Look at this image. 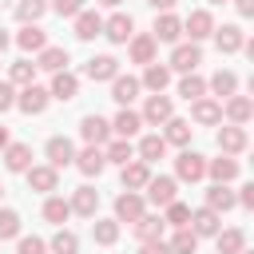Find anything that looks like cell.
Masks as SVG:
<instances>
[{
    "label": "cell",
    "mask_w": 254,
    "mask_h": 254,
    "mask_svg": "<svg viewBox=\"0 0 254 254\" xmlns=\"http://www.w3.org/2000/svg\"><path fill=\"white\" fill-rule=\"evenodd\" d=\"M147 4H151V8H155V12H171V8H175V4H179V0H147Z\"/></svg>",
    "instance_id": "obj_54"
},
{
    "label": "cell",
    "mask_w": 254,
    "mask_h": 254,
    "mask_svg": "<svg viewBox=\"0 0 254 254\" xmlns=\"http://www.w3.org/2000/svg\"><path fill=\"white\" fill-rule=\"evenodd\" d=\"M167 246H171V254H194V250H198V238H194V230H190V226H179V230L171 234V242H167Z\"/></svg>",
    "instance_id": "obj_42"
},
{
    "label": "cell",
    "mask_w": 254,
    "mask_h": 254,
    "mask_svg": "<svg viewBox=\"0 0 254 254\" xmlns=\"http://www.w3.org/2000/svg\"><path fill=\"white\" fill-rule=\"evenodd\" d=\"M234 198H238V206H246V210H250V206H254V183H242V190H238Z\"/></svg>",
    "instance_id": "obj_51"
},
{
    "label": "cell",
    "mask_w": 254,
    "mask_h": 254,
    "mask_svg": "<svg viewBox=\"0 0 254 254\" xmlns=\"http://www.w3.org/2000/svg\"><path fill=\"white\" fill-rule=\"evenodd\" d=\"M99 4H107V8H115V4H123V0H99Z\"/></svg>",
    "instance_id": "obj_57"
},
{
    "label": "cell",
    "mask_w": 254,
    "mask_h": 254,
    "mask_svg": "<svg viewBox=\"0 0 254 254\" xmlns=\"http://www.w3.org/2000/svg\"><path fill=\"white\" fill-rule=\"evenodd\" d=\"M12 107H16V87H12L8 79H0V115L12 111Z\"/></svg>",
    "instance_id": "obj_50"
},
{
    "label": "cell",
    "mask_w": 254,
    "mask_h": 254,
    "mask_svg": "<svg viewBox=\"0 0 254 254\" xmlns=\"http://www.w3.org/2000/svg\"><path fill=\"white\" fill-rule=\"evenodd\" d=\"M139 254H171V246L159 238V242H143V250H139Z\"/></svg>",
    "instance_id": "obj_52"
},
{
    "label": "cell",
    "mask_w": 254,
    "mask_h": 254,
    "mask_svg": "<svg viewBox=\"0 0 254 254\" xmlns=\"http://www.w3.org/2000/svg\"><path fill=\"white\" fill-rule=\"evenodd\" d=\"M167 83H171V67H167V64H159V60H155V64H147V67H143L139 87H147V91L163 95V87H167Z\"/></svg>",
    "instance_id": "obj_20"
},
{
    "label": "cell",
    "mask_w": 254,
    "mask_h": 254,
    "mask_svg": "<svg viewBox=\"0 0 254 254\" xmlns=\"http://www.w3.org/2000/svg\"><path fill=\"white\" fill-rule=\"evenodd\" d=\"M8 44H12V36H8V32H4V28H0V52H4V48H8Z\"/></svg>",
    "instance_id": "obj_56"
},
{
    "label": "cell",
    "mask_w": 254,
    "mask_h": 254,
    "mask_svg": "<svg viewBox=\"0 0 254 254\" xmlns=\"http://www.w3.org/2000/svg\"><path fill=\"white\" fill-rule=\"evenodd\" d=\"M48 95H52V99H60V103H71V99L79 95V75H71V71H56V75H52Z\"/></svg>",
    "instance_id": "obj_13"
},
{
    "label": "cell",
    "mask_w": 254,
    "mask_h": 254,
    "mask_svg": "<svg viewBox=\"0 0 254 254\" xmlns=\"http://www.w3.org/2000/svg\"><path fill=\"white\" fill-rule=\"evenodd\" d=\"M48 99H52V95H48V87H40V83H28V87L16 95V107H20L24 115H40V111L48 107Z\"/></svg>",
    "instance_id": "obj_9"
},
{
    "label": "cell",
    "mask_w": 254,
    "mask_h": 254,
    "mask_svg": "<svg viewBox=\"0 0 254 254\" xmlns=\"http://www.w3.org/2000/svg\"><path fill=\"white\" fill-rule=\"evenodd\" d=\"M175 175H179L183 183H198V179H206V159H202L198 151L183 147V155L175 159Z\"/></svg>",
    "instance_id": "obj_1"
},
{
    "label": "cell",
    "mask_w": 254,
    "mask_h": 254,
    "mask_svg": "<svg viewBox=\"0 0 254 254\" xmlns=\"http://www.w3.org/2000/svg\"><path fill=\"white\" fill-rule=\"evenodd\" d=\"M0 198H4V187H0Z\"/></svg>",
    "instance_id": "obj_60"
},
{
    "label": "cell",
    "mask_w": 254,
    "mask_h": 254,
    "mask_svg": "<svg viewBox=\"0 0 254 254\" xmlns=\"http://www.w3.org/2000/svg\"><path fill=\"white\" fill-rule=\"evenodd\" d=\"M44 151H48V167H52V171H60V167H71V163H75V143H71L67 135H52Z\"/></svg>",
    "instance_id": "obj_3"
},
{
    "label": "cell",
    "mask_w": 254,
    "mask_h": 254,
    "mask_svg": "<svg viewBox=\"0 0 254 254\" xmlns=\"http://www.w3.org/2000/svg\"><path fill=\"white\" fill-rule=\"evenodd\" d=\"M202 64V48L198 44H175V52H171V71H183V75H190L194 67Z\"/></svg>",
    "instance_id": "obj_4"
},
{
    "label": "cell",
    "mask_w": 254,
    "mask_h": 254,
    "mask_svg": "<svg viewBox=\"0 0 254 254\" xmlns=\"http://www.w3.org/2000/svg\"><path fill=\"white\" fill-rule=\"evenodd\" d=\"M67 202H71V214L95 218V210H99V190H95V187H75V194H71Z\"/></svg>",
    "instance_id": "obj_19"
},
{
    "label": "cell",
    "mask_w": 254,
    "mask_h": 254,
    "mask_svg": "<svg viewBox=\"0 0 254 254\" xmlns=\"http://www.w3.org/2000/svg\"><path fill=\"white\" fill-rule=\"evenodd\" d=\"M20 234V214L16 210H0V242Z\"/></svg>",
    "instance_id": "obj_47"
},
{
    "label": "cell",
    "mask_w": 254,
    "mask_h": 254,
    "mask_svg": "<svg viewBox=\"0 0 254 254\" xmlns=\"http://www.w3.org/2000/svg\"><path fill=\"white\" fill-rule=\"evenodd\" d=\"M48 8H52V12H60V16H71V20H75V16L83 12V0H52Z\"/></svg>",
    "instance_id": "obj_48"
},
{
    "label": "cell",
    "mask_w": 254,
    "mask_h": 254,
    "mask_svg": "<svg viewBox=\"0 0 254 254\" xmlns=\"http://www.w3.org/2000/svg\"><path fill=\"white\" fill-rule=\"evenodd\" d=\"M183 32L190 36V44H198V40H206V36L214 32V16H210L206 8H194V12L183 20Z\"/></svg>",
    "instance_id": "obj_8"
},
{
    "label": "cell",
    "mask_w": 254,
    "mask_h": 254,
    "mask_svg": "<svg viewBox=\"0 0 254 254\" xmlns=\"http://www.w3.org/2000/svg\"><path fill=\"white\" fill-rule=\"evenodd\" d=\"M79 135L87 139V147H107V143H111V123H107L103 115H83Z\"/></svg>",
    "instance_id": "obj_5"
},
{
    "label": "cell",
    "mask_w": 254,
    "mask_h": 254,
    "mask_svg": "<svg viewBox=\"0 0 254 254\" xmlns=\"http://www.w3.org/2000/svg\"><path fill=\"white\" fill-rule=\"evenodd\" d=\"M24 175H28V187L40 190V194H52L60 187V171H52V167H28Z\"/></svg>",
    "instance_id": "obj_22"
},
{
    "label": "cell",
    "mask_w": 254,
    "mask_h": 254,
    "mask_svg": "<svg viewBox=\"0 0 254 254\" xmlns=\"http://www.w3.org/2000/svg\"><path fill=\"white\" fill-rule=\"evenodd\" d=\"M147 183H151V167L139 163V159H131V163L123 167V190H143Z\"/></svg>",
    "instance_id": "obj_33"
},
{
    "label": "cell",
    "mask_w": 254,
    "mask_h": 254,
    "mask_svg": "<svg viewBox=\"0 0 254 254\" xmlns=\"http://www.w3.org/2000/svg\"><path fill=\"white\" fill-rule=\"evenodd\" d=\"M214 139H218V151H222V155H230V159L246 151V127H234V123H230V127H218V135H214Z\"/></svg>",
    "instance_id": "obj_14"
},
{
    "label": "cell",
    "mask_w": 254,
    "mask_h": 254,
    "mask_svg": "<svg viewBox=\"0 0 254 254\" xmlns=\"http://www.w3.org/2000/svg\"><path fill=\"white\" fill-rule=\"evenodd\" d=\"M206 206H210L214 214H226V210L238 206V198H234V190H230L226 183H214V187L206 190Z\"/></svg>",
    "instance_id": "obj_29"
},
{
    "label": "cell",
    "mask_w": 254,
    "mask_h": 254,
    "mask_svg": "<svg viewBox=\"0 0 254 254\" xmlns=\"http://www.w3.org/2000/svg\"><path fill=\"white\" fill-rule=\"evenodd\" d=\"M95 36H103V16L91 12V8H83L75 16V40H95Z\"/></svg>",
    "instance_id": "obj_23"
},
{
    "label": "cell",
    "mask_w": 254,
    "mask_h": 254,
    "mask_svg": "<svg viewBox=\"0 0 254 254\" xmlns=\"http://www.w3.org/2000/svg\"><path fill=\"white\" fill-rule=\"evenodd\" d=\"M8 83H12V87H28V83H36V64H32V60H16V64L8 67Z\"/></svg>",
    "instance_id": "obj_39"
},
{
    "label": "cell",
    "mask_w": 254,
    "mask_h": 254,
    "mask_svg": "<svg viewBox=\"0 0 254 254\" xmlns=\"http://www.w3.org/2000/svg\"><path fill=\"white\" fill-rule=\"evenodd\" d=\"M187 226L194 230V238H214L222 230V214H214L210 206H198V210H190V222Z\"/></svg>",
    "instance_id": "obj_6"
},
{
    "label": "cell",
    "mask_w": 254,
    "mask_h": 254,
    "mask_svg": "<svg viewBox=\"0 0 254 254\" xmlns=\"http://www.w3.org/2000/svg\"><path fill=\"white\" fill-rule=\"evenodd\" d=\"M222 115H226L234 127H246V123H250V115H254V103H250V95H230V99L222 103Z\"/></svg>",
    "instance_id": "obj_18"
},
{
    "label": "cell",
    "mask_w": 254,
    "mask_h": 254,
    "mask_svg": "<svg viewBox=\"0 0 254 254\" xmlns=\"http://www.w3.org/2000/svg\"><path fill=\"white\" fill-rule=\"evenodd\" d=\"M16 254H48V242L44 238H20V246H16Z\"/></svg>",
    "instance_id": "obj_49"
},
{
    "label": "cell",
    "mask_w": 254,
    "mask_h": 254,
    "mask_svg": "<svg viewBox=\"0 0 254 254\" xmlns=\"http://www.w3.org/2000/svg\"><path fill=\"white\" fill-rule=\"evenodd\" d=\"M206 175H210L214 183H230V179H238V159H230V155L206 159Z\"/></svg>",
    "instance_id": "obj_32"
},
{
    "label": "cell",
    "mask_w": 254,
    "mask_h": 254,
    "mask_svg": "<svg viewBox=\"0 0 254 254\" xmlns=\"http://www.w3.org/2000/svg\"><path fill=\"white\" fill-rule=\"evenodd\" d=\"M155 40H163V44H179V36H183V20L175 16V12H159L155 16V32H151Z\"/></svg>",
    "instance_id": "obj_15"
},
{
    "label": "cell",
    "mask_w": 254,
    "mask_h": 254,
    "mask_svg": "<svg viewBox=\"0 0 254 254\" xmlns=\"http://www.w3.org/2000/svg\"><path fill=\"white\" fill-rule=\"evenodd\" d=\"M48 250H52V254H75V250H79V238H75V230H64V226H60V230L52 234Z\"/></svg>",
    "instance_id": "obj_44"
},
{
    "label": "cell",
    "mask_w": 254,
    "mask_h": 254,
    "mask_svg": "<svg viewBox=\"0 0 254 254\" xmlns=\"http://www.w3.org/2000/svg\"><path fill=\"white\" fill-rule=\"evenodd\" d=\"M44 218H48V222H56V226H64V222L71 218V202H67V198L48 194V202H44Z\"/></svg>",
    "instance_id": "obj_40"
},
{
    "label": "cell",
    "mask_w": 254,
    "mask_h": 254,
    "mask_svg": "<svg viewBox=\"0 0 254 254\" xmlns=\"http://www.w3.org/2000/svg\"><path fill=\"white\" fill-rule=\"evenodd\" d=\"M91 238H95L99 246H115V242H119V222H115V218H95V222H91Z\"/></svg>",
    "instance_id": "obj_38"
},
{
    "label": "cell",
    "mask_w": 254,
    "mask_h": 254,
    "mask_svg": "<svg viewBox=\"0 0 254 254\" xmlns=\"http://www.w3.org/2000/svg\"><path fill=\"white\" fill-rule=\"evenodd\" d=\"M127 44H131V64H143V67H147V64H155L159 40H155L151 32H143V36H131Z\"/></svg>",
    "instance_id": "obj_16"
},
{
    "label": "cell",
    "mask_w": 254,
    "mask_h": 254,
    "mask_svg": "<svg viewBox=\"0 0 254 254\" xmlns=\"http://www.w3.org/2000/svg\"><path fill=\"white\" fill-rule=\"evenodd\" d=\"M210 4H226V0H210Z\"/></svg>",
    "instance_id": "obj_59"
},
{
    "label": "cell",
    "mask_w": 254,
    "mask_h": 254,
    "mask_svg": "<svg viewBox=\"0 0 254 254\" xmlns=\"http://www.w3.org/2000/svg\"><path fill=\"white\" fill-rule=\"evenodd\" d=\"M234 8H238V16H254V0H234Z\"/></svg>",
    "instance_id": "obj_53"
},
{
    "label": "cell",
    "mask_w": 254,
    "mask_h": 254,
    "mask_svg": "<svg viewBox=\"0 0 254 254\" xmlns=\"http://www.w3.org/2000/svg\"><path fill=\"white\" fill-rule=\"evenodd\" d=\"M206 87H210V91L218 95V103H222V99L238 95V75H234V71H222V67H218V71L210 75V83H206Z\"/></svg>",
    "instance_id": "obj_35"
},
{
    "label": "cell",
    "mask_w": 254,
    "mask_h": 254,
    "mask_svg": "<svg viewBox=\"0 0 254 254\" xmlns=\"http://www.w3.org/2000/svg\"><path fill=\"white\" fill-rule=\"evenodd\" d=\"M190 119H194V123H202V127H210V123H222V103L202 95V99H194V103H190Z\"/></svg>",
    "instance_id": "obj_21"
},
{
    "label": "cell",
    "mask_w": 254,
    "mask_h": 254,
    "mask_svg": "<svg viewBox=\"0 0 254 254\" xmlns=\"http://www.w3.org/2000/svg\"><path fill=\"white\" fill-rule=\"evenodd\" d=\"M179 95H183L187 103L202 99V95H206V79H202V75H194V71H190V75H183V79H179Z\"/></svg>",
    "instance_id": "obj_43"
},
{
    "label": "cell",
    "mask_w": 254,
    "mask_h": 254,
    "mask_svg": "<svg viewBox=\"0 0 254 254\" xmlns=\"http://www.w3.org/2000/svg\"><path fill=\"white\" fill-rule=\"evenodd\" d=\"M139 127H143V119H139V111H131V107H123V111L111 119V135H115V139H131V135H139Z\"/></svg>",
    "instance_id": "obj_25"
},
{
    "label": "cell",
    "mask_w": 254,
    "mask_h": 254,
    "mask_svg": "<svg viewBox=\"0 0 254 254\" xmlns=\"http://www.w3.org/2000/svg\"><path fill=\"white\" fill-rule=\"evenodd\" d=\"M147 214V198L139 190H123L115 198V222H139Z\"/></svg>",
    "instance_id": "obj_2"
},
{
    "label": "cell",
    "mask_w": 254,
    "mask_h": 254,
    "mask_svg": "<svg viewBox=\"0 0 254 254\" xmlns=\"http://www.w3.org/2000/svg\"><path fill=\"white\" fill-rule=\"evenodd\" d=\"M175 194H179V183L171 179V175H151V183H147V202H155V206H167V202H175Z\"/></svg>",
    "instance_id": "obj_10"
},
{
    "label": "cell",
    "mask_w": 254,
    "mask_h": 254,
    "mask_svg": "<svg viewBox=\"0 0 254 254\" xmlns=\"http://www.w3.org/2000/svg\"><path fill=\"white\" fill-rule=\"evenodd\" d=\"M16 44H20V52H44L48 48V36H44V28L40 24H24L20 32H16Z\"/></svg>",
    "instance_id": "obj_24"
},
{
    "label": "cell",
    "mask_w": 254,
    "mask_h": 254,
    "mask_svg": "<svg viewBox=\"0 0 254 254\" xmlns=\"http://www.w3.org/2000/svg\"><path fill=\"white\" fill-rule=\"evenodd\" d=\"M83 75L95 79V83H99V79H115V75H119V60H115V56H91V60L83 64Z\"/></svg>",
    "instance_id": "obj_17"
},
{
    "label": "cell",
    "mask_w": 254,
    "mask_h": 254,
    "mask_svg": "<svg viewBox=\"0 0 254 254\" xmlns=\"http://www.w3.org/2000/svg\"><path fill=\"white\" fill-rule=\"evenodd\" d=\"M163 127H167V131H163V143H167V147H171V143H175V147H187V143H190V135H194L190 119H175V115H171Z\"/></svg>",
    "instance_id": "obj_26"
},
{
    "label": "cell",
    "mask_w": 254,
    "mask_h": 254,
    "mask_svg": "<svg viewBox=\"0 0 254 254\" xmlns=\"http://www.w3.org/2000/svg\"><path fill=\"white\" fill-rule=\"evenodd\" d=\"M4 167L16 171V175H24V171L32 167V147H28V143H8V147H4Z\"/></svg>",
    "instance_id": "obj_27"
},
{
    "label": "cell",
    "mask_w": 254,
    "mask_h": 254,
    "mask_svg": "<svg viewBox=\"0 0 254 254\" xmlns=\"http://www.w3.org/2000/svg\"><path fill=\"white\" fill-rule=\"evenodd\" d=\"M103 36H107L111 44H127V40L135 36V20H131L127 12H115L111 20H103Z\"/></svg>",
    "instance_id": "obj_11"
},
{
    "label": "cell",
    "mask_w": 254,
    "mask_h": 254,
    "mask_svg": "<svg viewBox=\"0 0 254 254\" xmlns=\"http://www.w3.org/2000/svg\"><path fill=\"white\" fill-rule=\"evenodd\" d=\"M8 143H12V139H8V127H0V151H4Z\"/></svg>",
    "instance_id": "obj_55"
},
{
    "label": "cell",
    "mask_w": 254,
    "mask_h": 254,
    "mask_svg": "<svg viewBox=\"0 0 254 254\" xmlns=\"http://www.w3.org/2000/svg\"><path fill=\"white\" fill-rule=\"evenodd\" d=\"M135 95H139V79H135V75H115V79H111V99H115L119 107H131Z\"/></svg>",
    "instance_id": "obj_30"
},
{
    "label": "cell",
    "mask_w": 254,
    "mask_h": 254,
    "mask_svg": "<svg viewBox=\"0 0 254 254\" xmlns=\"http://www.w3.org/2000/svg\"><path fill=\"white\" fill-rule=\"evenodd\" d=\"M36 71H67V52L64 48H44L40 56H36Z\"/></svg>",
    "instance_id": "obj_34"
},
{
    "label": "cell",
    "mask_w": 254,
    "mask_h": 254,
    "mask_svg": "<svg viewBox=\"0 0 254 254\" xmlns=\"http://www.w3.org/2000/svg\"><path fill=\"white\" fill-rule=\"evenodd\" d=\"M44 12H48V0H20L16 4V20L20 24H36Z\"/></svg>",
    "instance_id": "obj_45"
},
{
    "label": "cell",
    "mask_w": 254,
    "mask_h": 254,
    "mask_svg": "<svg viewBox=\"0 0 254 254\" xmlns=\"http://www.w3.org/2000/svg\"><path fill=\"white\" fill-rule=\"evenodd\" d=\"M210 36H214V44H218L222 56H234V52H242V44H246V36H242L238 24H222V28H214Z\"/></svg>",
    "instance_id": "obj_12"
},
{
    "label": "cell",
    "mask_w": 254,
    "mask_h": 254,
    "mask_svg": "<svg viewBox=\"0 0 254 254\" xmlns=\"http://www.w3.org/2000/svg\"><path fill=\"white\" fill-rule=\"evenodd\" d=\"M163 222H167V226H175V230H179V226H187V222H190V206H183L179 198H175V202H167Z\"/></svg>",
    "instance_id": "obj_46"
},
{
    "label": "cell",
    "mask_w": 254,
    "mask_h": 254,
    "mask_svg": "<svg viewBox=\"0 0 254 254\" xmlns=\"http://www.w3.org/2000/svg\"><path fill=\"white\" fill-rule=\"evenodd\" d=\"M171 115H175V103H171L167 95H147V103H143V111H139V119H143V123H151V127L167 123Z\"/></svg>",
    "instance_id": "obj_7"
},
{
    "label": "cell",
    "mask_w": 254,
    "mask_h": 254,
    "mask_svg": "<svg viewBox=\"0 0 254 254\" xmlns=\"http://www.w3.org/2000/svg\"><path fill=\"white\" fill-rule=\"evenodd\" d=\"M238 254H254V250H246V246H242V250H238Z\"/></svg>",
    "instance_id": "obj_58"
},
{
    "label": "cell",
    "mask_w": 254,
    "mask_h": 254,
    "mask_svg": "<svg viewBox=\"0 0 254 254\" xmlns=\"http://www.w3.org/2000/svg\"><path fill=\"white\" fill-rule=\"evenodd\" d=\"M75 167H79L87 179L103 175V167H107V159H103V147H83V151L75 155Z\"/></svg>",
    "instance_id": "obj_28"
},
{
    "label": "cell",
    "mask_w": 254,
    "mask_h": 254,
    "mask_svg": "<svg viewBox=\"0 0 254 254\" xmlns=\"http://www.w3.org/2000/svg\"><path fill=\"white\" fill-rule=\"evenodd\" d=\"M131 226H135V238H139V242H159L167 222H163L159 214H143V218H139V222H131Z\"/></svg>",
    "instance_id": "obj_36"
},
{
    "label": "cell",
    "mask_w": 254,
    "mask_h": 254,
    "mask_svg": "<svg viewBox=\"0 0 254 254\" xmlns=\"http://www.w3.org/2000/svg\"><path fill=\"white\" fill-rule=\"evenodd\" d=\"M135 155H139V163H159L163 155H167V143H163V135H143L139 139V147H135Z\"/></svg>",
    "instance_id": "obj_31"
},
{
    "label": "cell",
    "mask_w": 254,
    "mask_h": 254,
    "mask_svg": "<svg viewBox=\"0 0 254 254\" xmlns=\"http://www.w3.org/2000/svg\"><path fill=\"white\" fill-rule=\"evenodd\" d=\"M214 242H218V254H238V250L246 246V234H242L238 226H230V230H218Z\"/></svg>",
    "instance_id": "obj_41"
},
{
    "label": "cell",
    "mask_w": 254,
    "mask_h": 254,
    "mask_svg": "<svg viewBox=\"0 0 254 254\" xmlns=\"http://www.w3.org/2000/svg\"><path fill=\"white\" fill-rule=\"evenodd\" d=\"M103 159H107V163H119V167H127V163L135 159V147H131V139H111V143L103 147Z\"/></svg>",
    "instance_id": "obj_37"
}]
</instances>
